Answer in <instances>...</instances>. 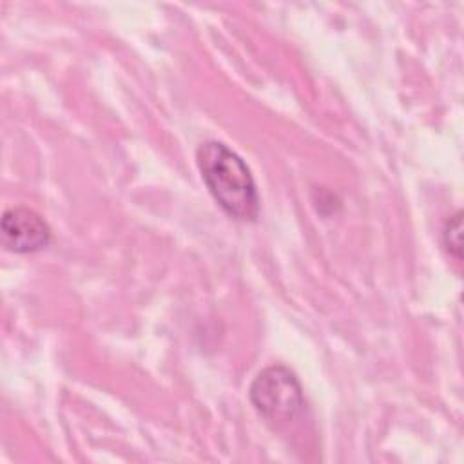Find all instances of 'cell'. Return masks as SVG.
I'll list each match as a JSON object with an SVG mask.
<instances>
[{
  "instance_id": "obj_1",
  "label": "cell",
  "mask_w": 464,
  "mask_h": 464,
  "mask_svg": "<svg viewBox=\"0 0 464 464\" xmlns=\"http://www.w3.org/2000/svg\"><path fill=\"white\" fill-rule=\"evenodd\" d=\"M196 163L210 196L225 214L237 221H256L259 194L248 165L223 141H205L196 150Z\"/></svg>"
},
{
  "instance_id": "obj_2",
  "label": "cell",
  "mask_w": 464,
  "mask_h": 464,
  "mask_svg": "<svg viewBox=\"0 0 464 464\" xmlns=\"http://www.w3.org/2000/svg\"><path fill=\"white\" fill-rule=\"evenodd\" d=\"M248 397L256 411L266 420H294L304 408L303 388L292 370L272 364L261 370L250 384Z\"/></svg>"
},
{
  "instance_id": "obj_3",
  "label": "cell",
  "mask_w": 464,
  "mask_h": 464,
  "mask_svg": "<svg viewBox=\"0 0 464 464\" xmlns=\"http://www.w3.org/2000/svg\"><path fill=\"white\" fill-rule=\"evenodd\" d=\"M0 234L2 245L14 254H33L51 243V228L45 219L25 207H14L4 212Z\"/></svg>"
},
{
  "instance_id": "obj_4",
  "label": "cell",
  "mask_w": 464,
  "mask_h": 464,
  "mask_svg": "<svg viewBox=\"0 0 464 464\" xmlns=\"http://www.w3.org/2000/svg\"><path fill=\"white\" fill-rule=\"evenodd\" d=\"M460 232H462V212H455L442 228V243L450 252V256H453L457 261L462 259Z\"/></svg>"
}]
</instances>
